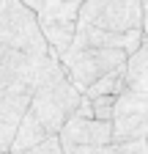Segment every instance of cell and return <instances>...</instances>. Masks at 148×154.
<instances>
[{
	"label": "cell",
	"mask_w": 148,
	"mask_h": 154,
	"mask_svg": "<svg viewBox=\"0 0 148 154\" xmlns=\"http://www.w3.org/2000/svg\"><path fill=\"white\" fill-rule=\"evenodd\" d=\"M19 3H22L25 8H30L33 14H39V8L44 6V0H19Z\"/></svg>",
	"instance_id": "obj_17"
},
{
	"label": "cell",
	"mask_w": 148,
	"mask_h": 154,
	"mask_svg": "<svg viewBox=\"0 0 148 154\" xmlns=\"http://www.w3.org/2000/svg\"><path fill=\"white\" fill-rule=\"evenodd\" d=\"M80 105H82V94L71 85V80L66 77V72L58 61V66L47 74V80L36 88L30 113L41 121V127L49 135H61V129L74 119Z\"/></svg>",
	"instance_id": "obj_1"
},
{
	"label": "cell",
	"mask_w": 148,
	"mask_h": 154,
	"mask_svg": "<svg viewBox=\"0 0 148 154\" xmlns=\"http://www.w3.org/2000/svg\"><path fill=\"white\" fill-rule=\"evenodd\" d=\"M14 127H8V124H3L0 121V154H8V149H11V140H14Z\"/></svg>",
	"instance_id": "obj_15"
},
{
	"label": "cell",
	"mask_w": 148,
	"mask_h": 154,
	"mask_svg": "<svg viewBox=\"0 0 148 154\" xmlns=\"http://www.w3.org/2000/svg\"><path fill=\"white\" fill-rule=\"evenodd\" d=\"M126 91L148 94V38H143V44L126 61Z\"/></svg>",
	"instance_id": "obj_9"
},
{
	"label": "cell",
	"mask_w": 148,
	"mask_h": 154,
	"mask_svg": "<svg viewBox=\"0 0 148 154\" xmlns=\"http://www.w3.org/2000/svg\"><path fill=\"white\" fill-rule=\"evenodd\" d=\"M66 154H118V143L110 146H63Z\"/></svg>",
	"instance_id": "obj_12"
},
{
	"label": "cell",
	"mask_w": 148,
	"mask_h": 154,
	"mask_svg": "<svg viewBox=\"0 0 148 154\" xmlns=\"http://www.w3.org/2000/svg\"><path fill=\"white\" fill-rule=\"evenodd\" d=\"M85 0H44V6L36 14L39 30L55 58H61L77 33V17Z\"/></svg>",
	"instance_id": "obj_5"
},
{
	"label": "cell",
	"mask_w": 148,
	"mask_h": 154,
	"mask_svg": "<svg viewBox=\"0 0 148 154\" xmlns=\"http://www.w3.org/2000/svg\"><path fill=\"white\" fill-rule=\"evenodd\" d=\"M58 138L63 146H110V143H115L113 124L99 121V119H85V116H74L61 129Z\"/></svg>",
	"instance_id": "obj_7"
},
{
	"label": "cell",
	"mask_w": 148,
	"mask_h": 154,
	"mask_svg": "<svg viewBox=\"0 0 148 154\" xmlns=\"http://www.w3.org/2000/svg\"><path fill=\"white\" fill-rule=\"evenodd\" d=\"M0 44L33 55H52L39 30L36 14L19 0H0Z\"/></svg>",
	"instance_id": "obj_4"
},
{
	"label": "cell",
	"mask_w": 148,
	"mask_h": 154,
	"mask_svg": "<svg viewBox=\"0 0 148 154\" xmlns=\"http://www.w3.org/2000/svg\"><path fill=\"white\" fill-rule=\"evenodd\" d=\"M47 138H49V132H47V129L41 127V121L28 110V116L19 121V127H16V132H14V140H11L8 154H30L36 146H39L41 140H47Z\"/></svg>",
	"instance_id": "obj_8"
},
{
	"label": "cell",
	"mask_w": 148,
	"mask_h": 154,
	"mask_svg": "<svg viewBox=\"0 0 148 154\" xmlns=\"http://www.w3.org/2000/svg\"><path fill=\"white\" fill-rule=\"evenodd\" d=\"M113 140H148V94L123 91L113 116Z\"/></svg>",
	"instance_id": "obj_6"
},
{
	"label": "cell",
	"mask_w": 148,
	"mask_h": 154,
	"mask_svg": "<svg viewBox=\"0 0 148 154\" xmlns=\"http://www.w3.org/2000/svg\"><path fill=\"white\" fill-rule=\"evenodd\" d=\"M143 25V0H85L77 30L135 33Z\"/></svg>",
	"instance_id": "obj_3"
},
{
	"label": "cell",
	"mask_w": 148,
	"mask_h": 154,
	"mask_svg": "<svg viewBox=\"0 0 148 154\" xmlns=\"http://www.w3.org/2000/svg\"><path fill=\"white\" fill-rule=\"evenodd\" d=\"M30 154H66V151H63V143H61L58 135H49V138H47V140H41V143L36 146Z\"/></svg>",
	"instance_id": "obj_13"
},
{
	"label": "cell",
	"mask_w": 148,
	"mask_h": 154,
	"mask_svg": "<svg viewBox=\"0 0 148 154\" xmlns=\"http://www.w3.org/2000/svg\"><path fill=\"white\" fill-rule=\"evenodd\" d=\"M118 154H148V140H123L118 143Z\"/></svg>",
	"instance_id": "obj_14"
},
{
	"label": "cell",
	"mask_w": 148,
	"mask_h": 154,
	"mask_svg": "<svg viewBox=\"0 0 148 154\" xmlns=\"http://www.w3.org/2000/svg\"><path fill=\"white\" fill-rule=\"evenodd\" d=\"M140 30H143V38H148V0H143V25H140Z\"/></svg>",
	"instance_id": "obj_16"
},
{
	"label": "cell",
	"mask_w": 148,
	"mask_h": 154,
	"mask_svg": "<svg viewBox=\"0 0 148 154\" xmlns=\"http://www.w3.org/2000/svg\"><path fill=\"white\" fill-rule=\"evenodd\" d=\"M88 105H90V116H93V119H99V121H110V124H113L115 105H118L115 96H96V99H88Z\"/></svg>",
	"instance_id": "obj_11"
},
{
	"label": "cell",
	"mask_w": 148,
	"mask_h": 154,
	"mask_svg": "<svg viewBox=\"0 0 148 154\" xmlns=\"http://www.w3.org/2000/svg\"><path fill=\"white\" fill-rule=\"evenodd\" d=\"M123 91H126V66L113 72V74H107V77H102V80H96L82 96L85 99H96V96H115L118 99Z\"/></svg>",
	"instance_id": "obj_10"
},
{
	"label": "cell",
	"mask_w": 148,
	"mask_h": 154,
	"mask_svg": "<svg viewBox=\"0 0 148 154\" xmlns=\"http://www.w3.org/2000/svg\"><path fill=\"white\" fill-rule=\"evenodd\" d=\"M58 61H61L66 77L71 80V85L80 94H85L96 80H102V77L123 69L126 61H129V55L121 52V50L85 47V50H66Z\"/></svg>",
	"instance_id": "obj_2"
}]
</instances>
